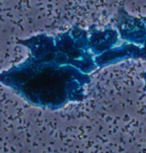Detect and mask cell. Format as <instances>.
I'll list each match as a JSON object with an SVG mask.
<instances>
[{"label": "cell", "instance_id": "obj_1", "mask_svg": "<svg viewBox=\"0 0 146 153\" xmlns=\"http://www.w3.org/2000/svg\"><path fill=\"white\" fill-rule=\"evenodd\" d=\"M85 37L53 40L39 36L22 43L31 55L22 64L0 73V82L37 107L57 110L85 98L90 74L99 65Z\"/></svg>", "mask_w": 146, "mask_h": 153}, {"label": "cell", "instance_id": "obj_2", "mask_svg": "<svg viewBox=\"0 0 146 153\" xmlns=\"http://www.w3.org/2000/svg\"><path fill=\"white\" fill-rule=\"evenodd\" d=\"M141 57L146 59V44H145V48L141 49ZM143 78H144V81H145V90H146V73L143 75Z\"/></svg>", "mask_w": 146, "mask_h": 153}]
</instances>
